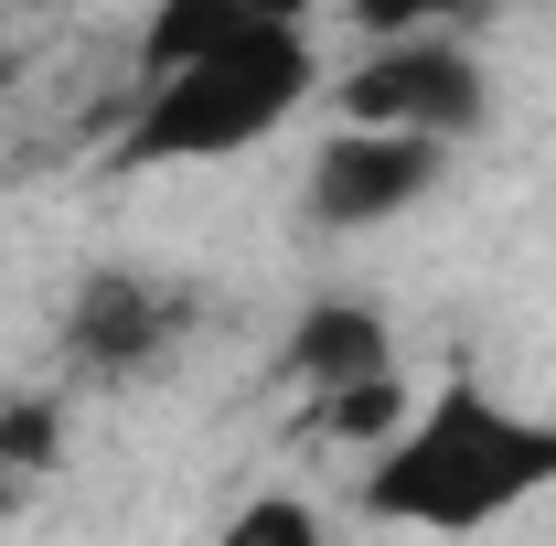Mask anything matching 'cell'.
Instances as JSON below:
<instances>
[{"mask_svg":"<svg viewBox=\"0 0 556 546\" xmlns=\"http://www.w3.org/2000/svg\"><path fill=\"white\" fill-rule=\"evenodd\" d=\"M535 493H556V418H525L482 386L407 408V429L375 439V461H364V514L428 525V536H482Z\"/></svg>","mask_w":556,"mask_h":546,"instance_id":"6da1fadb","label":"cell"},{"mask_svg":"<svg viewBox=\"0 0 556 546\" xmlns=\"http://www.w3.org/2000/svg\"><path fill=\"white\" fill-rule=\"evenodd\" d=\"M311 44L300 22H247L236 44H214L204 65H172L139 86L129 129H118V161L129 172H172V161H236L311 97Z\"/></svg>","mask_w":556,"mask_h":546,"instance_id":"7a4b0ae2","label":"cell"},{"mask_svg":"<svg viewBox=\"0 0 556 546\" xmlns=\"http://www.w3.org/2000/svg\"><path fill=\"white\" fill-rule=\"evenodd\" d=\"M492 86L482 65L450 44V33H407V44H375L364 65L343 75V129H417V139H460L482 129Z\"/></svg>","mask_w":556,"mask_h":546,"instance_id":"3957f363","label":"cell"},{"mask_svg":"<svg viewBox=\"0 0 556 546\" xmlns=\"http://www.w3.org/2000/svg\"><path fill=\"white\" fill-rule=\"evenodd\" d=\"M439 172H450V139H417V129H343L321 139V161H311V214L321 225H386V214H407L439 194Z\"/></svg>","mask_w":556,"mask_h":546,"instance_id":"277c9868","label":"cell"},{"mask_svg":"<svg viewBox=\"0 0 556 546\" xmlns=\"http://www.w3.org/2000/svg\"><path fill=\"white\" fill-rule=\"evenodd\" d=\"M182 322H193V311H182L172 289H150V278H129V269H97L65 300V353L86 375H139V364H161V353L182 343Z\"/></svg>","mask_w":556,"mask_h":546,"instance_id":"5b68a950","label":"cell"},{"mask_svg":"<svg viewBox=\"0 0 556 546\" xmlns=\"http://www.w3.org/2000/svg\"><path fill=\"white\" fill-rule=\"evenodd\" d=\"M396 353H386V311L375 300H311L289 343H278V375L289 386H311V397H332V386H364V375H386Z\"/></svg>","mask_w":556,"mask_h":546,"instance_id":"8992f818","label":"cell"},{"mask_svg":"<svg viewBox=\"0 0 556 546\" xmlns=\"http://www.w3.org/2000/svg\"><path fill=\"white\" fill-rule=\"evenodd\" d=\"M257 11L247 0H150L139 22V75H172V65H204L214 44H236Z\"/></svg>","mask_w":556,"mask_h":546,"instance_id":"52a82bcc","label":"cell"},{"mask_svg":"<svg viewBox=\"0 0 556 546\" xmlns=\"http://www.w3.org/2000/svg\"><path fill=\"white\" fill-rule=\"evenodd\" d=\"M65 450V397H0V482L54 472Z\"/></svg>","mask_w":556,"mask_h":546,"instance_id":"ba28073f","label":"cell"},{"mask_svg":"<svg viewBox=\"0 0 556 546\" xmlns=\"http://www.w3.org/2000/svg\"><path fill=\"white\" fill-rule=\"evenodd\" d=\"M396 429H407V386H396V364L321 397V439H396Z\"/></svg>","mask_w":556,"mask_h":546,"instance_id":"9c48e42d","label":"cell"},{"mask_svg":"<svg viewBox=\"0 0 556 546\" xmlns=\"http://www.w3.org/2000/svg\"><path fill=\"white\" fill-rule=\"evenodd\" d=\"M214 546H321V514H311L300 493H257V504H247Z\"/></svg>","mask_w":556,"mask_h":546,"instance_id":"30bf717a","label":"cell"},{"mask_svg":"<svg viewBox=\"0 0 556 546\" xmlns=\"http://www.w3.org/2000/svg\"><path fill=\"white\" fill-rule=\"evenodd\" d=\"M450 11H460V0H353L364 44H407V33H450Z\"/></svg>","mask_w":556,"mask_h":546,"instance_id":"8fae6325","label":"cell"},{"mask_svg":"<svg viewBox=\"0 0 556 546\" xmlns=\"http://www.w3.org/2000/svg\"><path fill=\"white\" fill-rule=\"evenodd\" d=\"M247 11H257V22H311L321 0H247Z\"/></svg>","mask_w":556,"mask_h":546,"instance_id":"7c38bea8","label":"cell"},{"mask_svg":"<svg viewBox=\"0 0 556 546\" xmlns=\"http://www.w3.org/2000/svg\"><path fill=\"white\" fill-rule=\"evenodd\" d=\"M0 86H11V54H0Z\"/></svg>","mask_w":556,"mask_h":546,"instance_id":"4fadbf2b","label":"cell"}]
</instances>
